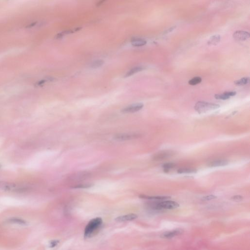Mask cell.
Instances as JSON below:
<instances>
[{
    "label": "cell",
    "mask_w": 250,
    "mask_h": 250,
    "mask_svg": "<svg viewBox=\"0 0 250 250\" xmlns=\"http://www.w3.org/2000/svg\"><path fill=\"white\" fill-rule=\"evenodd\" d=\"M175 166H176V164L174 163H167L162 165L164 172L165 173H168L170 169H173L175 167Z\"/></svg>",
    "instance_id": "cell-19"
},
{
    "label": "cell",
    "mask_w": 250,
    "mask_h": 250,
    "mask_svg": "<svg viewBox=\"0 0 250 250\" xmlns=\"http://www.w3.org/2000/svg\"><path fill=\"white\" fill-rule=\"evenodd\" d=\"M250 35L247 31L239 30L236 31L233 34V37L237 41H245L250 38Z\"/></svg>",
    "instance_id": "cell-8"
},
{
    "label": "cell",
    "mask_w": 250,
    "mask_h": 250,
    "mask_svg": "<svg viewBox=\"0 0 250 250\" xmlns=\"http://www.w3.org/2000/svg\"><path fill=\"white\" fill-rule=\"evenodd\" d=\"M16 187V185L11 183L6 182H0V189L10 191L14 189Z\"/></svg>",
    "instance_id": "cell-11"
},
{
    "label": "cell",
    "mask_w": 250,
    "mask_h": 250,
    "mask_svg": "<svg viewBox=\"0 0 250 250\" xmlns=\"http://www.w3.org/2000/svg\"><path fill=\"white\" fill-rule=\"evenodd\" d=\"M250 82V78L249 77H243L240 79L237 80L235 81L234 82V84H235V85L239 86H244L249 83Z\"/></svg>",
    "instance_id": "cell-17"
},
{
    "label": "cell",
    "mask_w": 250,
    "mask_h": 250,
    "mask_svg": "<svg viewBox=\"0 0 250 250\" xmlns=\"http://www.w3.org/2000/svg\"><path fill=\"white\" fill-rule=\"evenodd\" d=\"M243 198L242 196L238 195H235V196H233L231 198L232 200H234V201H240L242 200Z\"/></svg>",
    "instance_id": "cell-26"
},
{
    "label": "cell",
    "mask_w": 250,
    "mask_h": 250,
    "mask_svg": "<svg viewBox=\"0 0 250 250\" xmlns=\"http://www.w3.org/2000/svg\"><path fill=\"white\" fill-rule=\"evenodd\" d=\"M138 218V216L134 214H128L126 215H122V216H119L115 219V221L117 222H123L130 221H133L136 219Z\"/></svg>",
    "instance_id": "cell-9"
},
{
    "label": "cell",
    "mask_w": 250,
    "mask_h": 250,
    "mask_svg": "<svg viewBox=\"0 0 250 250\" xmlns=\"http://www.w3.org/2000/svg\"><path fill=\"white\" fill-rule=\"evenodd\" d=\"M1 164H0V169H1Z\"/></svg>",
    "instance_id": "cell-31"
},
{
    "label": "cell",
    "mask_w": 250,
    "mask_h": 250,
    "mask_svg": "<svg viewBox=\"0 0 250 250\" xmlns=\"http://www.w3.org/2000/svg\"><path fill=\"white\" fill-rule=\"evenodd\" d=\"M140 198H141L149 199V200H166V199H168L170 198V196H150L145 195H140Z\"/></svg>",
    "instance_id": "cell-13"
},
{
    "label": "cell",
    "mask_w": 250,
    "mask_h": 250,
    "mask_svg": "<svg viewBox=\"0 0 250 250\" xmlns=\"http://www.w3.org/2000/svg\"><path fill=\"white\" fill-rule=\"evenodd\" d=\"M216 198H217V197L215 196V195H208V196L203 197L202 198V200H203V201H209V200H212V199Z\"/></svg>",
    "instance_id": "cell-25"
},
{
    "label": "cell",
    "mask_w": 250,
    "mask_h": 250,
    "mask_svg": "<svg viewBox=\"0 0 250 250\" xmlns=\"http://www.w3.org/2000/svg\"><path fill=\"white\" fill-rule=\"evenodd\" d=\"M131 43L133 46L139 47L145 46L147 44V41L143 39L135 38L131 41Z\"/></svg>",
    "instance_id": "cell-14"
},
{
    "label": "cell",
    "mask_w": 250,
    "mask_h": 250,
    "mask_svg": "<svg viewBox=\"0 0 250 250\" xmlns=\"http://www.w3.org/2000/svg\"><path fill=\"white\" fill-rule=\"evenodd\" d=\"M229 163V161L226 159L216 160L215 161L209 162L208 166L209 167H223L228 165Z\"/></svg>",
    "instance_id": "cell-10"
},
{
    "label": "cell",
    "mask_w": 250,
    "mask_h": 250,
    "mask_svg": "<svg viewBox=\"0 0 250 250\" xmlns=\"http://www.w3.org/2000/svg\"><path fill=\"white\" fill-rule=\"evenodd\" d=\"M196 172H197V170L196 169H191V168H180L177 170V173L180 174L196 173Z\"/></svg>",
    "instance_id": "cell-18"
},
{
    "label": "cell",
    "mask_w": 250,
    "mask_h": 250,
    "mask_svg": "<svg viewBox=\"0 0 250 250\" xmlns=\"http://www.w3.org/2000/svg\"><path fill=\"white\" fill-rule=\"evenodd\" d=\"M221 37L219 35H213L211 37L209 40L208 44L209 45H212V46H216L221 41Z\"/></svg>",
    "instance_id": "cell-16"
},
{
    "label": "cell",
    "mask_w": 250,
    "mask_h": 250,
    "mask_svg": "<svg viewBox=\"0 0 250 250\" xmlns=\"http://www.w3.org/2000/svg\"><path fill=\"white\" fill-rule=\"evenodd\" d=\"M220 108V105L214 103L205 101H199L195 105V110L199 114H203L209 111L216 110Z\"/></svg>",
    "instance_id": "cell-3"
},
{
    "label": "cell",
    "mask_w": 250,
    "mask_h": 250,
    "mask_svg": "<svg viewBox=\"0 0 250 250\" xmlns=\"http://www.w3.org/2000/svg\"><path fill=\"white\" fill-rule=\"evenodd\" d=\"M144 107L143 103H135L133 104L128 105L126 108L122 109V112L123 113H134L141 110Z\"/></svg>",
    "instance_id": "cell-6"
},
{
    "label": "cell",
    "mask_w": 250,
    "mask_h": 250,
    "mask_svg": "<svg viewBox=\"0 0 250 250\" xmlns=\"http://www.w3.org/2000/svg\"><path fill=\"white\" fill-rule=\"evenodd\" d=\"M92 186V184H81L75 186V187H73V188H79V189H82V188H88Z\"/></svg>",
    "instance_id": "cell-24"
},
{
    "label": "cell",
    "mask_w": 250,
    "mask_h": 250,
    "mask_svg": "<svg viewBox=\"0 0 250 250\" xmlns=\"http://www.w3.org/2000/svg\"><path fill=\"white\" fill-rule=\"evenodd\" d=\"M104 1H99V3H98V4H97L98 5H101V4H102V3H104Z\"/></svg>",
    "instance_id": "cell-30"
},
{
    "label": "cell",
    "mask_w": 250,
    "mask_h": 250,
    "mask_svg": "<svg viewBox=\"0 0 250 250\" xmlns=\"http://www.w3.org/2000/svg\"><path fill=\"white\" fill-rule=\"evenodd\" d=\"M150 208L154 210H162L163 209H173L179 207V205L176 202L167 200L160 202H153L149 204Z\"/></svg>",
    "instance_id": "cell-2"
},
{
    "label": "cell",
    "mask_w": 250,
    "mask_h": 250,
    "mask_svg": "<svg viewBox=\"0 0 250 250\" xmlns=\"http://www.w3.org/2000/svg\"><path fill=\"white\" fill-rule=\"evenodd\" d=\"M104 61L101 60H98L96 61H94L91 64V67L93 69H97L101 66L104 64Z\"/></svg>",
    "instance_id": "cell-21"
},
{
    "label": "cell",
    "mask_w": 250,
    "mask_h": 250,
    "mask_svg": "<svg viewBox=\"0 0 250 250\" xmlns=\"http://www.w3.org/2000/svg\"><path fill=\"white\" fill-rule=\"evenodd\" d=\"M175 29H176V27H170V29H168V30H167L166 31H165L164 33H165V34H167V33H169L173 31V30Z\"/></svg>",
    "instance_id": "cell-28"
},
{
    "label": "cell",
    "mask_w": 250,
    "mask_h": 250,
    "mask_svg": "<svg viewBox=\"0 0 250 250\" xmlns=\"http://www.w3.org/2000/svg\"><path fill=\"white\" fill-rule=\"evenodd\" d=\"M175 154L174 151L171 150H164L156 153L153 156V159L154 161H161L172 157Z\"/></svg>",
    "instance_id": "cell-4"
},
{
    "label": "cell",
    "mask_w": 250,
    "mask_h": 250,
    "mask_svg": "<svg viewBox=\"0 0 250 250\" xmlns=\"http://www.w3.org/2000/svg\"><path fill=\"white\" fill-rule=\"evenodd\" d=\"M81 27H77L75 29H73L67 30H65V31H63L62 32L59 33L58 34H57L56 36V38L57 39H60V38H62L63 37H64L65 35L66 34H70L72 33L75 32L77 31H78L81 30Z\"/></svg>",
    "instance_id": "cell-15"
},
{
    "label": "cell",
    "mask_w": 250,
    "mask_h": 250,
    "mask_svg": "<svg viewBox=\"0 0 250 250\" xmlns=\"http://www.w3.org/2000/svg\"><path fill=\"white\" fill-rule=\"evenodd\" d=\"M139 135V134L135 133H123L116 134L114 138L118 141L128 140L138 138Z\"/></svg>",
    "instance_id": "cell-5"
},
{
    "label": "cell",
    "mask_w": 250,
    "mask_h": 250,
    "mask_svg": "<svg viewBox=\"0 0 250 250\" xmlns=\"http://www.w3.org/2000/svg\"><path fill=\"white\" fill-rule=\"evenodd\" d=\"M58 241H53L52 242H51V246H52V247H55V246H56V245H57V244H58Z\"/></svg>",
    "instance_id": "cell-29"
},
{
    "label": "cell",
    "mask_w": 250,
    "mask_h": 250,
    "mask_svg": "<svg viewBox=\"0 0 250 250\" xmlns=\"http://www.w3.org/2000/svg\"><path fill=\"white\" fill-rule=\"evenodd\" d=\"M184 232V231L181 229H176L175 230H172L170 231L166 232L162 234L161 237L162 238L166 239H170L174 237L180 235Z\"/></svg>",
    "instance_id": "cell-7"
},
{
    "label": "cell",
    "mask_w": 250,
    "mask_h": 250,
    "mask_svg": "<svg viewBox=\"0 0 250 250\" xmlns=\"http://www.w3.org/2000/svg\"><path fill=\"white\" fill-rule=\"evenodd\" d=\"M102 219L100 218L91 219L86 227L84 232V237L85 238H88L91 237L92 235L99 229L102 224Z\"/></svg>",
    "instance_id": "cell-1"
},
{
    "label": "cell",
    "mask_w": 250,
    "mask_h": 250,
    "mask_svg": "<svg viewBox=\"0 0 250 250\" xmlns=\"http://www.w3.org/2000/svg\"><path fill=\"white\" fill-rule=\"evenodd\" d=\"M224 93L229 97H230L231 96H235V95L237 94L236 91H226V92H225Z\"/></svg>",
    "instance_id": "cell-27"
},
{
    "label": "cell",
    "mask_w": 250,
    "mask_h": 250,
    "mask_svg": "<svg viewBox=\"0 0 250 250\" xmlns=\"http://www.w3.org/2000/svg\"><path fill=\"white\" fill-rule=\"evenodd\" d=\"M144 69H145L144 66H135L134 68L131 69H130V70L127 73H126V75L125 76V77H130L131 76H132L133 75L135 74L138 73L139 72H141V71L143 70Z\"/></svg>",
    "instance_id": "cell-12"
},
{
    "label": "cell",
    "mask_w": 250,
    "mask_h": 250,
    "mask_svg": "<svg viewBox=\"0 0 250 250\" xmlns=\"http://www.w3.org/2000/svg\"><path fill=\"white\" fill-rule=\"evenodd\" d=\"M215 99H218V100H225L227 99H229L230 97L227 96L224 93H222V94H218L215 95Z\"/></svg>",
    "instance_id": "cell-23"
},
{
    "label": "cell",
    "mask_w": 250,
    "mask_h": 250,
    "mask_svg": "<svg viewBox=\"0 0 250 250\" xmlns=\"http://www.w3.org/2000/svg\"><path fill=\"white\" fill-rule=\"evenodd\" d=\"M202 79L200 77H195L189 81V84L191 86H195L201 82Z\"/></svg>",
    "instance_id": "cell-20"
},
{
    "label": "cell",
    "mask_w": 250,
    "mask_h": 250,
    "mask_svg": "<svg viewBox=\"0 0 250 250\" xmlns=\"http://www.w3.org/2000/svg\"><path fill=\"white\" fill-rule=\"evenodd\" d=\"M8 221L10 222V223H17V224H26V222L24 221V220L22 219H20V218H12L8 220Z\"/></svg>",
    "instance_id": "cell-22"
}]
</instances>
